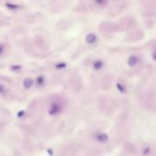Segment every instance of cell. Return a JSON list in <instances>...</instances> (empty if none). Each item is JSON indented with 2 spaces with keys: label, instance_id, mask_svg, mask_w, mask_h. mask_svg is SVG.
I'll use <instances>...</instances> for the list:
<instances>
[{
  "label": "cell",
  "instance_id": "cell-3",
  "mask_svg": "<svg viewBox=\"0 0 156 156\" xmlns=\"http://www.w3.org/2000/svg\"><path fill=\"white\" fill-rule=\"evenodd\" d=\"M97 37H96V35L93 34V33H90L88 36L86 37V41L88 42L89 44H93L97 41Z\"/></svg>",
  "mask_w": 156,
  "mask_h": 156
},
{
  "label": "cell",
  "instance_id": "cell-6",
  "mask_svg": "<svg viewBox=\"0 0 156 156\" xmlns=\"http://www.w3.org/2000/svg\"><path fill=\"white\" fill-rule=\"evenodd\" d=\"M33 85V79H30V78H27L25 80H24V87L27 89H29L31 88Z\"/></svg>",
  "mask_w": 156,
  "mask_h": 156
},
{
  "label": "cell",
  "instance_id": "cell-14",
  "mask_svg": "<svg viewBox=\"0 0 156 156\" xmlns=\"http://www.w3.org/2000/svg\"><path fill=\"white\" fill-rule=\"evenodd\" d=\"M2 51H3V48H2V46H0V54L2 53Z\"/></svg>",
  "mask_w": 156,
  "mask_h": 156
},
{
  "label": "cell",
  "instance_id": "cell-7",
  "mask_svg": "<svg viewBox=\"0 0 156 156\" xmlns=\"http://www.w3.org/2000/svg\"><path fill=\"white\" fill-rule=\"evenodd\" d=\"M103 64H104V63H103L101 60H96V61L94 62L93 67H94L95 69H101V68L103 67Z\"/></svg>",
  "mask_w": 156,
  "mask_h": 156
},
{
  "label": "cell",
  "instance_id": "cell-1",
  "mask_svg": "<svg viewBox=\"0 0 156 156\" xmlns=\"http://www.w3.org/2000/svg\"><path fill=\"white\" fill-rule=\"evenodd\" d=\"M100 29L105 32H115L119 29V26L116 23L106 21V22L101 23L100 26Z\"/></svg>",
  "mask_w": 156,
  "mask_h": 156
},
{
  "label": "cell",
  "instance_id": "cell-5",
  "mask_svg": "<svg viewBox=\"0 0 156 156\" xmlns=\"http://www.w3.org/2000/svg\"><path fill=\"white\" fill-rule=\"evenodd\" d=\"M108 139H109V137H108V135L106 133H101V134H99L97 136V140L99 142H107Z\"/></svg>",
  "mask_w": 156,
  "mask_h": 156
},
{
  "label": "cell",
  "instance_id": "cell-4",
  "mask_svg": "<svg viewBox=\"0 0 156 156\" xmlns=\"http://www.w3.org/2000/svg\"><path fill=\"white\" fill-rule=\"evenodd\" d=\"M138 57L137 56H131L129 57V60L128 61H127V63H128V65L130 67H133L137 64V62H138Z\"/></svg>",
  "mask_w": 156,
  "mask_h": 156
},
{
  "label": "cell",
  "instance_id": "cell-10",
  "mask_svg": "<svg viewBox=\"0 0 156 156\" xmlns=\"http://www.w3.org/2000/svg\"><path fill=\"white\" fill-rule=\"evenodd\" d=\"M107 2V0H96V3L98 5H105Z\"/></svg>",
  "mask_w": 156,
  "mask_h": 156
},
{
  "label": "cell",
  "instance_id": "cell-9",
  "mask_svg": "<svg viewBox=\"0 0 156 156\" xmlns=\"http://www.w3.org/2000/svg\"><path fill=\"white\" fill-rule=\"evenodd\" d=\"M117 87H118V89L121 91V92H126V89H125V86L122 84V83H120V82H118L117 83Z\"/></svg>",
  "mask_w": 156,
  "mask_h": 156
},
{
  "label": "cell",
  "instance_id": "cell-2",
  "mask_svg": "<svg viewBox=\"0 0 156 156\" xmlns=\"http://www.w3.org/2000/svg\"><path fill=\"white\" fill-rule=\"evenodd\" d=\"M61 111V106L60 103H52L51 104V107L49 109V114L51 115H55V114H57L60 112Z\"/></svg>",
  "mask_w": 156,
  "mask_h": 156
},
{
  "label": "cell",
  "instance_id": "cell-13",
  "mask_svg": "<svg viewBox=\"0 0 156 156\" xmlns=\"http://www.w3.org/2000/svg\"><path fill=\"white\" fill-rule=\"evenodd\" d=\"M5 91V88L4 86L2 84H0V93H3V92Z\"/></svg>",
  "mask_w": 156,
  "mask_h": 156
},
{
  "label": "cell",
  "instance_id": "cell-11",
  "mask_svg": "<svg viewBox=\"0 0 156 156\" xmlns=\"http://www.w3.org/2000/svg\"><path fill=\"white\" fill-rule=\"evenodd\" d=\"M65 67H66L65 63H59V64L56 65V68H65Z\"/></svg>",
  "mask_w": 156,
  "mask_h": 156
},
{
  "label": "cell",
  "instance_id": "cell-8",
  "mask_svg": "<svg viewBox=\"0 0 156 156\" xmlns=\"http://www.w3.org/2000/svg\"><path fill=\"white\" fill-rule=\"evenodd\" d=\"M45 82V78L43 76H39L37 78V83L38 85H43Z\"/></svg>",
  "mask_w": 156,
  "mask_h": 156
},
{
  "label": "cell",
  "instance_id": "cell-12",
  "mask_svg": "<svg viewBox=\"0 0 156 156\" xmlns=\"http://www.w3.org/2000/svg\"><path fill=\"white\" fill-rule=\"evenodd\" d=\"M20 68H21L20 66H12L11 67V69H13V70H19Z\"/></svg>",
  "mask_w": 156,
  "mask_h": 156
}]
</instances>
